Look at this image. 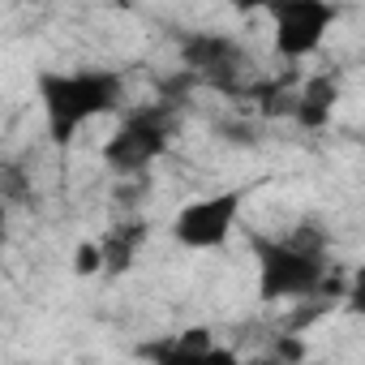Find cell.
<instances>
[{
	"mask_svg": "<svg viewBox=\"0 0 365 365\" xmlns=\"http://www.w3.org/2000/svg\"><path fill=\"white\" fill-rule=\"evenodd\" d=\"M43 125L56 146L73 142L91 120L112 116L125 103V82L112 69H43L35 78Z\"/></svg>",
	"mask_w": 365,
	"mask_h": 365,
	"instance_id": "obj_1",
	"label": "cell"
},
{
	"mask_svg": "<svg viewBox=\"0 0 365 365\" xmlns=\"http://www.w3.org/2000/svg\"><path fill=\"white\" fill-rule=\"evenodd\" d=\"M254 258H258V301H309L322 292L331 267L322 254H309L301 245H292L288 237L271 241L258 237L254 241Z\"/></svg>",
	"mask_w": 365,
	"mask_h": 365,
	"instance_id": "obj_2",
	"label": "cell"
},
{
	"mask_svg": "<svg viewBox=\"0 0 365 365\" xmlns=\"http://www.w3.org/2000/svg\"><path fill=\"white\" fill-rule=\"evenodd\" d=\"M241 207H245V190H220V194H202L194 202H185L168 232L180 250H224L237 232V220H241Z\"/></svg>",
	"mask_w": 365,
	"mask_h": 365,
	"instance_id": "obj_3",
	"label": "cell"
},
{
	"mask_svg": "<svg viewBox=\"0 0 365 365\" xmlns=\"http://www.w3.org/2000/svg\"><path fill=\"white\" fill-rule=\"evenodd\" d=\"M271 18V43L284 61H305L322 48L331 26L339 22V9L327 0H279L267 9Z\"/></svg>",
	"mask_w": 365,
	"mask_h": 365,
	"instance_id": "obj_4",
	"label": "cell"
},
{
	"mask_svg": "<svg viewBox=\"0 0 365 365\" xmlns=\"http://www.w3.org/2000/svg\"><path fill=\"white\" fill-rule=\"evenodd\" d=\"M163 150H168V125H163V116L138 112V116H129L103 142V163L116 168V172H125V176H133V172H146Z\"/></svg>",
	"mask_w": 365,
	"mask_h": 365,
	"instance_id": "obj_5",
	"label": "cell"
},
{
	"mask_svg": "<svg viewBox=\"0 0 365 365\" xmlns=\"http://www.w3.org/2000/svg\"><path fill=\"white\" fill-rule=\"evenodd\" d=\"M146 356L155 365H245L241 352L220 344L211 327H190V331H180V335L146 348Z\"/></svg>",
	"mask_w": 365,
	"mask_h": 365,
	"instance_id": "obj_6",
	"label": "cell"
},
{
	"mask_svg": "<svg viewBox=\"0 0 365 365\" xmlns=\"http://www.w3.org/2000/svg\"><path fill=\"white\" fill-rule=\"evenodd\" d=\"M237 43L232 39H224V35H194L190 43H185V61L194 65V69H202V73H228L232 65H237Z\"/></svg>",
	"mask_w": 365,
	"mask_h": 365,
	"instance_id": "obj_7",
	"label": "cell"
},
{
	"mask_svg": "<svg viewBox=\"0 0 365 365\" xmlns=\"http://www.w3.org/2000/svg\"><path fill=\"white\" fill-rule=\"evenodd\" d=\"M142 237H146L142 224H125V228H112V232L99 241V245H103L108 275H125V271H129V262H133L138 250H142Z\"/></svg>",
	"mask_w": 365,
	"mask_h": 365,
	"instance_id": "obj_8",
	"label": "cell"
},
{
	"mask_svg": "<svg viewBox=\"0 0 365 365\" xmlns=\"http://www.w3.org/2000/svg\"><path fill=\"white\" fill-rule=\"evenodd\" d=\"M331 103H335V82H331V78H314V82L301 91V99H297V116H301L305 125H322V120L331 116Z\"/></svg>",
	"mask_w": 365,
	"mask_h": 365,
	"instance_id": "obj_9",
	"label": "cell"
},
{
	"mask_svg": "<svg viewBox=\"0 0 365 365\" xmlns=\"http://www.w3.org/2000/svg\"><path fill=\"white\" fill-rule=\"evenodd\" d=\"M73 275H108V262H103V245L99 241H82L73 250Z\"/></svg>",
	"mask_w": 365,
	"mask_h": 365,
	"instance_id": "obj_10",
	"label": "cell"
},
{
	"mask_svg": "<svg viewBox=\"0 0 365 365\" xmlns=\"http://www.w3.org/2000/svg\"><path fill=\"white\" fill-rule=\"evenodd\" d=\"M271 356H275L279 365H301V361H305V344H301V335H292V331L279 335L275 348H271Z\"/></svg>",
	"mask_w": 365,
	"mask_h": 365,
	"instance_id": "obj_11",
	"label": "cell"
},
{
	"mask_svg": "<svg viewBox=\"0 0 365 365\" xmlns=\"http://www.w3.org/2000/svg\"><path fill=\"white\" fill-rule=\"evenodd\" d=\"M344 309H348V314H356V318H365V267H356V271L348 275V297H344Z\"/></svg>",
	"mask_w": 365,
	"mask_h": 365,
	"instance_id": "obj_12",
	"label": "cell"
}]
</instances>
